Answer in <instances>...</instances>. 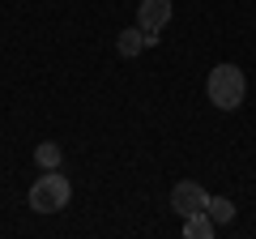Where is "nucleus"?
Returning a JSON list of instances; mask_svg holds the SVG:
<instances>
[{
    "mask_svg": "<svg viewBox=\"0 0 256 239\" xmlns=\"http://www.w3.org/2000/svg\"><path fill=\"white\" fill-rule=\"evenodd\" d=\"M171 13H175L171 0H141V4H137V26H141V30H158V34H162L166 22H171Z\"/></svg>",
    "mask_w": 256,
    "mask_h": 239,
    "instance_id": "20e7f679",
    "label": "nucleus"
},
{
    "mask_svg": "<svg viewBox=\"0 0 256 239\" xmlns=\"http://www.w3.org/2000/svg\"><path fill=\"white\" fill-rule=\"evenodd\" d=\"M34 162L43 166V171H52V166H60V162H64V150L56 146V141H43V146L34 150Z\"/></svg>",
    "mask_w": 256,
    "mask_h": 239,
    "instance_id": "6e6552de",
    "label": "nucleus"
},
{
    "mask_svg": "<svg viewBox=\"0 0 256 239\" xmlns=\"http://www.w3.org/2000/svg\"><path fill=\"white\" fill-rule=\"evenodd\" d=\"M205 205H210V192H205L196 180H180V184L171 188V210L180 214V218H192V214H201Z\"/></svg>",
    "mask_w": 256,
    "mask_h": 239,
    "instance_id": "7ed1b4c3",
    "label": "nucleus"
},
{
    "mask_svg": "<svg viewBox=\"0 0 256 239\" xmlns=\"http://www.w3.org/2000/svg\"><path fill=\"white\" fill-rule=\"evenodd\" d=\"M184 235L188 239H214L218 235V222L201 210V214H192V218H184Z\"/></svg>",
    "mask_w": 256,
    "mask_h": 239,
    "instance_id": "39448f33",
    "label": "nucleus"
},
{
    "mask_svg": "<svg viewBox=\"0 0 256 239\" xmlns=\"http://www.w3.org/2000/svg\"><path fill=\"white\" fill-rule=\"evenodd\" d=\"M68 201H73V184H68V175H60V166L43 171L26 192V205L34 214H60Z\"/></svg>",
    "mask_w": 256,
    "mask_h": 239,
    "instance_id": "f03ea898",
    "label": "nucleus"
},
{
    "mask_svg": "<svg viewBox=\"0 0 256 239\" xmlns=\"http://www.w3.org/2000/svg\"><path fill=\"white\" fill-rule=\"evenodd\" d=\"M141 34H146V47H158V43H162V34H158V30H141Z\"/></svg>",
    "mask_w": 256,
    "mask_h": 239,
    "instance_id": "1a4fd4ad",
    "label": "nucleus"
},
{
    "mask_svg": "<svg viewBox=\"0 0 256 239\" xmlns=\"http://www.w3.org/2000/svg\"><path fill=\"white\" fill-rule=\"evenodd\" d=\"M205 214H210L218 226H230V222H235V201H230V196H210Z\"/></svg>",
    "mask_w": 256,
    "mask_h": 239,
    "instance_id": "0eeeda50",
    "label": "nucleus"
},
{
    "mask_svg": "<svg viewBox=\"0 0 256 239\" xmlns=\"http://www.w3.org/2000/svg\"><path fill=\"white\" fill-rule=\"evenodd\" d=\"M205 94L218 111H239L248 98V77L239 64H214L210 68V82H205Z\"/></svg>",
    "mask_w": 256,
    "mask_h": 239,
    "instance_id": "f257e3e1",
    "label": "nucleus"
},
{
    "mask_svg": "<svg viewBox=\"0 0 256 239\" xmlns=\"http://www.w3.org/2000/svg\"><path fill=\"white\" fill-rule=\"evenodd\" d=\"M116 52L124 56V60H132V56H141V52H146V34H141V26H132V30H120V38H116Z\"/></svg>",
    "mask_w": 256,
    "mask_h": 239,
    "instance_id": "423d86ee",
    "label": "nucleus"
}]
</instances>
